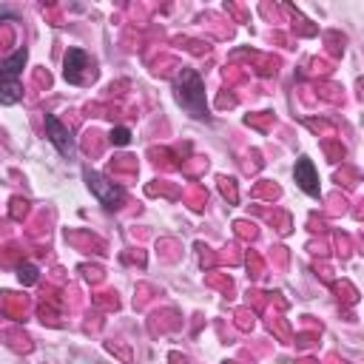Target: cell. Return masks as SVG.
Returning a JSON list of instances; mask_svg holds the SVG:
<instances>
[{
    "label": "cell",
    "instance_id": "3957f363",
    "mask_svg": "<svg viewBox=\"0 0 364 364\" xmlns=\"http://www.w3.org/2000/svg\"><path fill=\"white\" fill-rule=\"evenodd\" d=\"M63 77L71 85H88V82H94V77H97L94 60L82 48H68L65 57H63Z\"/></svg>",
    "mask_w": 364,
    "mask_h": 364
},
{
    "label": "cell",
    "instance_id": "52a82bcc",
    "mask_svg": "<svg viewBox=\"0 0 364 364\" xmlns=\"http://www.w3.org/2000/svg\"><path fill=\"white\" fill-rule=\"evenodd\" d=\"M17 279H20V284L31 287V284L40 279V273H37V267H34V264H20V267H17Z\"/></svg>",
    "mask_w": 364,
    "mask_h": 364
},
{
    "label": "cell",
    "instance_id": "7a4b0ae2",
    "mask_svg": "<svg viewBox=\"0 0 364 364\" xmlns=\"http://www.w3.org/2000/svg\"><path fill=\"white\" fill-rule=\"evenodd\" d=\"M26 48L11 51L0 63V105H17L23 100V68H26Z\"/></svg>",
    "mask_w": 364,
    "mask_h": 364
},
{
    "label": "cell",
    "instance_id": "277c9868",
    "mask_svg": "<svg viewBox=\"0 0 364 364\" xmlns=\"http://www.w3.org/2000/svg\"><path fill=\"white\" fill-rule=\"evenodd\" d=\"M82 176H85L88 191L97 196L100 205H105L108 210L119 208V202H122V188H119V185H114L108 176H102V173H97V171H91V168H82Z\"/></svg>",
    "mask_w": 364,
    "mask_h": 364
},
{
    "label": "cell",
    "instance_id": "8992f818",
    "mask_svg": "<svg viewBox=\"0 0 364 364\" xmlns=\"http://www.w3.org/2000/svg\"><path fill=\"white\" fill-rule=\"evenodd\" d=\"M293 179H296V185H299L307 196H313V199L321 196V188H318V171H316V165H313L310 156H299V159H296Z\"/></svg>",
    "mask_w": 364,
    "mask_h": 364
},
{
    "label": "cell",
    "instance_id": "ba28073f",
    "mask_svg": "<svg viewBox=\"0 0 364 364\" xmlns=\"http://www.w3.org/2000/svg\"><path fill=\"white\" fill-rule=\"evenodd\" d=\"M111 142L114 145H131V128H125V125L111 128Z\"/></svg>",
    "mask_w": 364,
    "mask_h": 364
},
{
    "label": "cell",
    "instance_id": "6da1fadb",
    "mask_svg": "<svg viewBox=\"0 0 364 364\" xmlns=\"http://www.w3.org/2000/svg\"><path fill=\"white\" fill-rule=\"evenodd\" d=\"M173 97L176 102L196 119H208V102H205V82L193 68H182L173 77Z\"/></svg>",
    "mask_w": 364,
    "mask_h": 364
},
{
    "label": "cell",
    "instance_id": "9c48e42d",
    "mask_svg": "<svg viewBox=\"0 0 364 364\" xmlns=\"http://www.w3.org/2000/svg\"><path fill=\"white\" fill-rule=\"evenodd\" d=\"M3 17H14V14H11L9 9H0V20H3Z\"/></svg>",
    "mask_w": 364,
    "mask_h": 364
},
{
    "label": "cell",
    "instance_id": "5b68a950",
    "mask_svg": "<svg viewBox=\"0 0 364 364\" xmlns=\"http://www.w3.org/2000/svg\"><path fill=\"white\" fill-rule=\"evenodd\" d=\"M43 125H46V136H48V142L57 148V154L65 156V159H74L77 142H74V136H71V128H68L57 114H46Z\"/></svg>",
    "mask_w": 364,
    "mask_h": 364
}]
</instances>
